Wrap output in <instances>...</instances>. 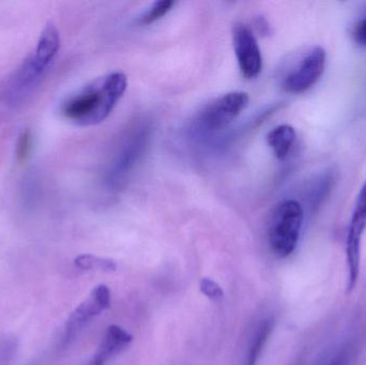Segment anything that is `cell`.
<instances>
[{
  "label": "cell",
  "mask_w": 366,
  "mask_h": 365,
  "mask_svg": "<svg viewBox=\"0 0 366 365\" xmlns=\"http://www.w3.org/2000/svg\"><path fill=\"white\" fill-rule=\"evenodd\" d=\"M111 304L112 294L109 286L100 284L94 287L89 297L81 302L69 317L62 336V345L69 344L88 321L109 310Z\"/></svg>",
  "instance_id": "52a82bcc"
},
{
  "label": "cell",
  "mask_w": 366,
  "mask_h": 365,
  "mask_svg": "<svg viewBox=\"0 0 366 365\" xmlns=\"http://www.w3.org/2000/svg\"><path fill=\"white\" fill-rule=\"evenodd\" d=\"M244 91H232L207 105L199 116V124L206 132H217L227 128L249 105Z\"/></svg>",
  "instance_id": "5b68a950"
},
{
  "label": "cell",
  "mask_w": 366,
  "mask_h": 365,
  "mask_svg": "<svg viewBox=\"0 0 366 365\" xmlns=\"http://www.w3.org/2000/svg\"><path fill=\"white\" fill-rule=\"evenodd\" d=\"M132 342L133 336L124 328L117 325L109 326L96 355L87 365H105L109 359L122 353Z\"/></svg>",
  "instance_id": "9c48e42d"
},
{
  "label": "cell",
  "mask_w": 366,
  "mask_h": 365,
  "mask_svg": "<svg viewBox=\"0 0 366 365\" xmlns=\"http://www.w3.org/2000/svg\"><path fill=\"white\" fill-rule=\"evenodd\" d=\"M28 133H24L21 136V141H19V148H17V156L19 158H25L27 156L28 151H29L30 147V139Z\"/></svg>",
  "instance_id": "e0dca14e"
},
{
  "label": "cell",
  "mask_w": 366,
  "mask_h": 365,
  "mask_svg": "<svg viewBox=\"0 0 366 365\" xmlns=\"http://www.w3.org/2000/svg\"><path fill=\"white\" fill-rule=\"evenodd\" d=\"M199 291L204 297L210 300H219L224 297L222 287L211 279L204 278L200 280Z\"/></svg>",
  "instance_id": "5bb4252c"
},
{
  "label": "cell",
  "mask_w": 366,
  "mask_h": 365,
  "mask_svg": "<svg viewBox=\"0 0 366 365\" xmlns=\"http://www.w3.org/2000/svg\"><path fill=\"white\" fill-rule=\"evenodd\" d=\"M366 229V180L357 196L346 238L347 291H352L360 274L361 244Z\"/></svg>",
  "instance_id": "277c9868"
},
{
  "label": "cell",
  "mask_w": 366,
  "mask_h": 365,
  "mask_svg": "<svg viewBox=\"0 0 366 365\" xmlns=\"http://www.w3.org/2000/svg\"><path fill=\"white\" fill-rule=\"evenodd\" d=\"M326 62V51L322 46H314L284 77L282 87L288 94H300L307 91L322 79Z\"/></svg>",
  "instance_id": "8992f818"
},
{
  "label": "cell",
  "mask_w": 366,
  "mask_h": 365,
  "mask_svg": "<svg viewBox=\"0 0 366 365\" xmlns=\"http://www.w3.org/2000/svg\"><path fill=\"white\" fill-rule=\"evenodd\" d=\"M232 43L239 68L245 79H255L262 72V55L255 34L249 26L237 23L232 28Z\"/></svg>",
  "instance_id": "ba28073f"
},
{
  "label": "cell",
  "mask_w": 366,
  "mask_h": 365,
  "mask_svg": "<svg viewBox=\"0 0 366 365\" xmlns=\"http://www.w3.org/2000/svg\"><path fill=\"white\" fill-rule=\"evenodd\" d=\"M174 6H175V1H173V0H161V1L154 2L148 9L147 12L141 17V23L144 25H148V24L159 21L169 12Z\"/></svg>",
  "instance_id": "4fadbf2b"
},
{
  "label": "cell",
  "mask_w": 366,
  "mask_h": 365,
  "mask_svg": "<svg viewBox=\"0 0 366 365\" xmlns=\"http://www.w3.org/2000/svg\"><path fill=\"white\" fill-rule=\"evenodd\" d=\"M354 39L359 45L366 47V15L355 26Z\"/></svg>",
  "instance_id": "2e32d148"
},
{
  "label": "cell",
  "mask_w": 366,
  "mask_h": 365,
  "mask_svg": "<svg viewBox=\"0 0 366 365\" xmlns=\"http://www.w3.org/2000/svg\"><path fill=\"white\" fill-rule=\"evenodd\" d=\"M305 211L296 199H285L275 206L269 222L271 250L280 259L290 256L296 250L302 231Z\"/></svg>",
  "instance_id": "3957f363"
},
{
  "label": "cell",
  "mask_w": 366,
  "mask_h": 365,
  "mask_svg": "<svg viewBox=\"0 0 366 365\" xmlns=\"http://www.w3.org/2000/svg\"><path fill=\"white\" fill-rule=\"evenodd\" d=\"M272 319H266V321H262V325L258 327L255 338H254L253 343L249 347L244 365H256L257 364L260 354H262V349H264V345H266L267 341L270 336L271 331H272Z\"/></svg>",
  "instance_id": "7c38bea8"
},
{
  "label": "cell",
  "mask_w": 366,
  "mask_h": 365,
  "mask_svg": "<svg viewBox=\"0 0 366 365\" xmlns=\"http://www.w3.org/2000/svg\"><path fill=\"white\" fill-rule=\"evenodd\" d=\"M128 88V77L112 72L94 79L62 101L59 113L79 126H94L104 121Z\"/></svg>",
  "instance_id": "6da1fadb"
},
{
  "label": "cell",
  "mask_w": 366,
  "mask_h": 365,
  "mask_svg": "<svg viewBox=\"0 0 366 365\" xmlns=\"http://www.w3.org/2000/svg\"><path fill=\"white\" fill-rule=\"evenodd\" d=\"M59 47V31L53 23H49L41 32L36 49L25 58L4 86L2 96L9 106H21L30 98L55 60Z\"/></svg>",
  "instance_id": "7a4b0ae2"
},
{
  "label": "cell",
  "mask_w": 366,
  "mask_h": 365,
  "mask_svg": "<svg viewBox=\"0 0 366 365\" xmlns=\"http://www.w3.org/2000/svg\"><path fill=\"white\" fill-rule=\"evenodd\" d=\"M74 265L79 269L87 271H102L113 274L117 270V264L114 259H104L92 254H83L74 259Z\"/></svg>",
  "instance_id": "8fae6325"
},
{
  "label": "cell",
  "mask_w": 366,
  "mask_h": 365,
  "mask_svg": "<svg viewBox=\"0 0 366 365\" xmlns=\"http://www.w3.org/2000/svg\"><path fill=\"white\" fill-rule=\"evenodd\" d=\"M352 345H346L327 365H348L352 357Z\"/></svg>",
  "instance_id": "9a60e30c"
},
{
  "label": "cell",
  "mask_w": 366,
  "mask_h": 365,
  "mask_svg": "<svg viewBox=\"0 0 366 365\" xmlns=\"http://www.w3.org/2000/svg\"><path fill=\"white\" fill-rule=\"evenodd\" d=\"M297 139V132L290 124H280L267 135V143L277 160H285Z\"/></svg>",
  "instance_id": "30bf717a"
}]
</instances>
